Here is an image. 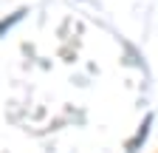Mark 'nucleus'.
<instances>
[{"label":"nucleus","instance_id":"1","mask_svg":"<svg viewBox=\"0 0 158 153\" xmlns=\"http://www.w3.org/2000/svg\"><path fill=\"white\" fill-rule=\"evenodd\" d=\"M152 119H155L152 113H147V116H144V122L138 125L135 136H133V139H127V145H124V150H127V153H138V150L144 147V142H147V136H150V125H152Z\"/></svg>","mask_w":158,"mask_h":153},{"label":"nucleus","instance_id":"2","mask_svg":"<svg viewBox=\"0 0 158 153\" xmlns=\"http://www.w3.org/2000/svg\"><path fill=\"white\" fill-rule=\"evenodd\" d=\"M28 14V9L23 6V9H17V11H11L9 17H3V20H0V40H3V37H6V31H11L20 20H23V17Z\"/></svg>","mask_w":158,"mask_h":153}]
</instances>
